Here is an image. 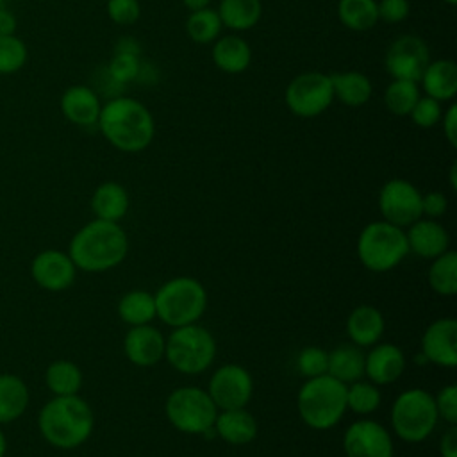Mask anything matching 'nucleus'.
I'll use <instances>...</instances> for the list:
<instances>
[{
    "instance_id": "9",
    "label": "nucleus",
    "mask_w": 457,
    "mask_h": 457,
    "mask_svg": "<svg viewBox=\"0 0 457 457\" xmlns=\"http://www.w3.org/2000/svg\"><path fill=\"white\" fill-rule=\"evenodd\" d=\"M168 421L184 434H209L218 414V407L209 393L196 386H182L173 389L164 402Z\"/></svg>"
},
{
    "instance_id": "12",
    "label": "nucleus",
    "mask_w": 457,
    "mask_h": 457,
    "mask_svg": "<svg viewBox=\"0 0 457 457\" xmlns=\"http://www.w3.org/2000/svg\"><path fill=\"white\" fill-rule=\"evenodd\" d=\"M430 62V54L427 43L412 34H403L396 37L386 50L384 66L391 79L420 82L427 64Z\"/></svg>"
},
{
    "instance_id": "7",
    "label": "nucleus",
    "mask_w": 457,
    "mask_h": 457,
    "mask_svg": "<svg viewBox=\"0 0 457 457\" xmlns=\"http://www.w3.org/2000/svg\"><path fill=\"white\" fill-rule=\"evenodd\" d=\"M437 411L434 396L421 389H405L391 405V427L405 443L425 441L437 425Z\"/></svg>"
},
{
    "instance_id": "41",
    "label": "nucleus",
    "mask_w": 457,
    "mask_h": 457,
    "mask_svg": "<svg viewBox=\"0 0 457 457\" xmlns=\"http://www.w3.org/2000/svg\"><path fill=\"white\" fill-rule=\"evenodd\" d=\"M107 16L118 25H130L141 16L139 0H107Z\"/></svg>"
},
{
    "instance_id": "27",
    "label": "nucleus",
    "mask_w": 457,
    "mask_h": 457,
    "mask_svg": "<svg viewBox=\"0 0 457 457\" xmlns=\"http://www.w3.org/2000/svg\"><path fill=\"white\" fill-rule=\"evenodd\" d=\"M332 93L341 104L348 107H361L364 105L373 93V84L368 75L361 71H343L332 73Z\"/></svg>"
},
{
    "instance_id": "31",
    "label": "nucleus",
    "mask_w": 457,
    "mask_h": 457,
    "mask_svg": "<svg viewBox=\"0 0 457 457\" xmlns=\"http://www.w3.org/2000/svg\"><path fill=\"white\" fill-rule=\"evenodd\" d=\"M118 316L130 327L150 323L155 318L154 295L143 289H132L125 293L118 302Z\"/></svg>"
},
{
    "instance_id": "28",
    "label": "nucleus",
    "mask_w": 457,
    "mask_h": 457,
    "mask_svg": "<svg viewBox=\"0 0 457 457\" xmlns=\"http://www.w3.org/2000/svg\"><path fill=\"white\" fill-rule=\"evenodd\" d=\"M327 373L343 384H352L364 375V353L359 346L339 345L328 353Z\"/></svg>"
},
{
    "instance_id": "6",
    "label": "nucleus",
    "mask_w": 457,
    "mask_h": 457,
    "mask_svg": "<svg viewBox=\"0 0 457 457\" xmlns=\"http://www.w3.org/2000/svg\"><path fill=\"white\" fill-rule=\"evenodd\" d=\"M407 253L409 246L402 227L384 220L368 223L357 237V257L366 270L375 273L396 268Z\"/></svg>"
},
{
    "instance_id": "45",
    "label": "nucleus",
    "mask_w": 457,
    "mask_h": 457,
    "mask_svg": "<svg viewBox=\"0 0 457 457\" xmlns=\"http://www.w3.org/2000/svg\"><path fill=\"white\" fill-rule=\"evenodd\" d=\"M439 121L443 125V134H445L446 141L452 146H457V105L450 104L448 109L443 111V116Z\"/></svg>"
},
{
    "instance_id": "11",
    "label": "nucleus",
    "mask_w": 457,
    "mask_h": 457,
    "mask_svg": "<svg viewBox=\"0 0 457 457\" xmlns=\"http://www.w3.org/2000/svg\"><path fill=\"white\" fill-rule=\"evenodd\" d=\"M378 211L384 221L409 227L421 218V193L405 179H391L378 193Z\"/></svg>"
},
{
    "instance_id": "39",
    "label": "nucleus",
    "mask_w": 457,
    "mask_h": 457,
    "mask_svg": "<svg viewBox=\"0 0 457 457\" xmlns=\"http://www.w3.org/2000/svg\"><path fill=\"white\" fill-rule=\"evenodd\" d=\"M328 353L320 346H305L296 359V368L305 378L320 377L327 373Z\"/></svg>"
},
{
    "instance_id": "5",
    "label": "nucleus",
    "mask_w": 457,
    "mask_h": 457,
    "mask_svg": "<svg viewBox=\"0 0 457 457\" xmlns=\"http://www.w3.org/2000/svg\"><path fill=\"white\" fill-rule=\"evenodd\" d=\"M155 316L177 328L196 323L207 307L205 287L193 277H175L164 282L157 293Z\"/></svg>"
},
{
    "instance_id": "19",
    "label": "nucleus",
    "mask_w": 457,
    "mask_h": 457,
    "mask_svg": "<svg viewBox=\"0 0 457 457\" xmlns=\"http://www.w3.org/2000/svg\"><path fill=\"white\" fill-rule=\"evenodd\" d=\"M405 237L409 252H414L423 259H436L450 246L448 230L430 218H420L411 223Z\"/></svg>"
},
{
    "instance_id": "47",
    "label": "nucleus",
    "mask_w": 457,
    "mask_h": 457,
    "mask_svg": "<svg viewBox=\"0 0 457 457\" xmlns=\"http://www.w3.org/2000/svg\"><path fill=\"white\" fill-rule=\"evenodd\" d=\"M16 30V18L11 11L0 7V36L14 34Z\"/></svg>"
},
{
    "instance_id": "48",
    "label": "nucleus",
    "mask_w": 457,
    "mask_h": 457,
    "mask_svg": "<svg viewBox=\"0 0 457 457\" xmlns=\"http://www.w3.org/2000/svg\"><path fill=\"white\" fill-rule=\"evenodd\" d=\"M116 52H127V54H136V55H139V46L134 43V39L125 37V39H121V41L118 43Z\"/></svg>"
},
{
    "instance_id": "15",
    "label": "nucleus",
    "mask_w": 457,
    "mask_h": 457,
    "mask_svg": "<svg viewBox=\"0 0 457 457\" xmlns=\"http://www.w3.org/2000/svg\"><path fill=\"white\" fill-rule=\"evenodd\" d=\"M75 275L77 268L70 255L55 248L41 250L30 262L32 280L52 293L68 289L75 282Z\"/></svg>"
},
{
    "instance_id": "52",
    "label": "nucleus",
    "mask_w": 457,
    "mask_h": 457,
    "mask_svg": "<svg viewBox=\"0 0 457 457\" xmlns=\"http://www.w3.org/2000/svg\"><path fill=\"white\" fill-rule=\"evenodd\" d=\"M445 4H448V5H455L457 4V0H443Z\"/></svg>"
},
{
    "instance_id": "29",
    "label": "nucleus",
    "mask_w": 457,
    "mask_h": 457,
    "mask_svg": "<svg viewBox=\"0 0 457 457\" xmlns=\"http://www.w3.org/2000/svg\"><path fill=\"white\" fill-rule=\"evenodd\" d=\"M218 14L223 27L241 32L257 25L262 16L261 0H220Z\"/></svg>"
},
{
    "instance_id": "10",
    "label": "nucleus",
    "mask_w": 457,
    "mask_h": 457,
    "mask_svg": "<svg viewBox=\"0 0 457 457\" xmlns=\"http://www.w3.org/2000/svg\"><path fill=\"white\" fill-rule=\"evenodd\" d=\"M286 105L298 118H314L334 102L330 75L305 71L296 75L286 87Z\"/></svg>"
},
{
    "instance_id": "43",
    "label": "nucleus",
    "mask_w": 457,
    "mask_h": 457,
    "mask_svg": "<svg viewBox=\"0 0 457 457\" xmlns=\"http://www.w3.org/2000/svg\"><path fill=\"white\" fill-rule=\"evenodd\" d=\"M378 20L387 23H400L411 12L409 0H378L377 2Z\"/></svg>"
},
{
    "instance_id": "25",
    "label": "nucleus",
    "mask_w": 457,
    "mask_h": 457,
    "mask_svg": "<svg viewBox=\"0 0 457 457\" xmlns=\"http://www.w3.org/2000/svg\"><path fill=\"white\" fill-rule=\"evenodd\" d=\"M29 387L14 373H0V425L16 421L29 407Z\"/></svg>"
},
{
    "instance_id": "50",
    "label": "nucleus",
    "mask_w": 457,
    "mask_h": 457,
    "mask_svg": "<svg viewBox=\"0 0 457 457\" xmlns=\"http://www.w3.org/2000/svg\"><path fill=\"white\" fill-rule=\"evenodd\" d=\"M5 453H7V437L0 428V457H5Z\"/></svg>"
},
{
    "instance_id": "44",
    "label": "nucleus",
    "mask_w": 457,
    "mask_h": 457,
    "mask_svg": "<svg viewBox=\"0 0 457 457\" xmlns=\"http://www.w3.org/2000/svg\"><path fill=\"white\" fill-rule=\"evenodd\" d=\"M448 200L439 191H430L427 195H421V216H427L430 220L439 218L446 212Z\"/></svg>"
},
{
    "instance_id": "24",
    "label": "nucleus",
    "mask_w": 457,
    "mask_h": 457,
    "mask_svg": "<svg viewBox=\"0 0 457 457\" xmlns=\"http://www.w3.org/2000/svg\"><path fill=\"white\" fill-rule=\"evenodd\" d=\"M250 61H252V48L243 37L236 34H228L214 41L212 62L221 71L230 75L243 73L250 66Z\"/></svg>"
},
{
    "instance_id": "49",
    "label": "nucleus",
    "mask_w": 457,
    "mask_h": 457,
    "mask_svg": "<svg viewBox=\"0 0 457 457\" xmlns=\"http://www.w3.org/2000/svg\"><path fill=\"white\" fill-rule=\"evenodd\" d=\"M182 4H184V7L189 9V12H193V11H200V9L209 7L211 0H182Z\"/></svg>"
},
{
    "instance_id": "14",
    "label": "nucleus",
    "mask_w": 457,
    "mask_h": 457,
    "mask_svg": "<svg viewBox=\"0 0 457 457\" xmlns=\"http://www.w3.org/2000/svg\"><path fill=\"white\" fill-rule=\"evenodd\" d=\"M343 450L346 457H393V441L378 421L359 420L346 428Z\"/></svg>"
},
{
    "instance_id": "23",
    "label": "nucleus",
    "mask_w": 457,
    "mask_h": 457,
    "mask_svg": "<svg viewBox=\"0 0 457 457\" xmlns=\"http://www.w3.org/2000/svg\"><path fill=\"white\" fill-rule=\"evenodd\" d=\"M386 328L382 312L373 305L355 307L346 320V334L355 346H371L375 345Z\"/></svg>"
},
{
    "instance_id": "37",
    "label": "nucleus",
    "mask_w": 457,
    "mask_h": 457,
    "mask_svg": "<svg viewBox=\"0 0 457 457\" xmlns=\"http://www.w3.org/2000/svg\"><path fill=\"white\" fill-rule=\"evenodd\" d=\"M29 57L27 45L16 34L0 36V75H12L20 71Z\"/></svg>"
},
{
    "instance_id": "13",
    "label": "nucleus",
    "mask_w": 457,
    "mask_h": 457,
    "mask_svg": "<svg viewBox=\"0 0 457 457\" xmlns=\"http://www.w3.org/2000/svg\"><path fill=\"white\" fill-rule=\"evenodd\" d=\"M207 393L218 411L245 407L253 393L252 375L239 364L220 366L207 386Z\"/></svg>"
},
{
    "instance_id": "32",
    "label": "nucleus",
    "mask_w": 457,
    "mask_h": 457,
    "mask_svg": "<svg viewBox=\"0 0 457 457\" xmlns=\"http://www.w3.org/2000/svg\"><path fill=\"white\" fill-rule=\"evenodd\" d=\"M337 18L350 30H370L378 21L377 0H339Z\"/></svg>"
},
{
    "instance_id": "30",
    "label": "nucleus",
    "mask_w": 457,
    "mask_h": 457,
    "mask_svg": "<svg viewBox=\"0 0 457 457\" xmlns=\"http://www.w3.org/2000/svg\"><path fill=\"white\" fill-rule=\"evenodd\" d=\"M45 382L54 396L79 395L82 387V371L73 361L57 359L48 364L45 371Z\"/></svg>"
},
{
    "instance_id": "20",
    "label": "nucleus",
    "mask_w": 457,
    "mask_h": 457,
    "mask_svg": "<svg viewBox=\"0 0 457 457\" xmlns=\"http://www.w3.org/2000/svg\"><path fill=\"white\" fill-rule=\"evenodd\" d=\"M61 112L64 118L75 125L89 127L98 121L100 116V98L87 86H70L61 96Z\"/></svg>"
},
{
    "instance_id": "26",
    "label": "nucleus",
    "mask_w": 457,
    "mask_h": 457,
    "mask_svg": "<svg viewBox=\"0 0 457 457\" xmlns=\"http://www.w3.org/2000/svg\"><path fill=\"white\" fill-rule=\"evenodd\" d=\"M91 211L98 220L120 221L129 211V193L118 182L100 184L91 196Z\"/></svg>"
},
{
    "instance_id": "2",
    "label": "nucleus",
    "mask_w": 457,
    "mask_h": 457,
    "mask_svg": "<svg viewBox=\"0 0 457 457\" xmlns=\"http://www.w3.org/2000/svg\"><path fill=\"white\" fill-rule=\"evenodd\" d=\"M96 123L102 136L114 148L129 154L145 150L155 134L150 111L141 102L129 96H116L104 104Z\"/></svg>"
},
{
    "instance_id": "51",
    "label": "nucleus",
    "mask_w": 457,
    "mask_h": 457,
    "mask_svg": "<svg viewBox=\"0 0 457 457\" xmlns=\"http://www.w3.org/2000/svg\"><path fill=\"white\" fill-rule=\"evenodd\" d=\"M450 182H452V187L455 189V186H457L455 184V164L450 168Z\"/></svg>"
},
{
    "instance_id": "35",
    "label": "nucleus",
    "mask_w": 457,
    "mask_h": 457,
    "mask_svg": "<svg viewBox=\"0 0 457 457\" xmlns=\"http://www.w3.org/2000/svg\"><path fill=\"white\" fill-rule=\"evenodd\" d=\"M420 96L418 82L393 79L384 91V105L395 116H409Z\"/></svg>"
},
{
    "instance_id": "40",
    "label": "nucleus",
    "mask_w": 457,
    "mask_h": 457,
    "mask_svg": "<svg viewBox=\"0 0 457 457\" xmlns=\"http://www.w3.org/2000/svg\"><path fill=\"white\" fill-rule=\"evenodd\" d=\"M443 111L445 109H443L441 102L425 95V96L418 98V102L414 104L409 116H411L414 125H418L421 129H430V127L439 123V120L443 116Z\"/></svg>"
},
{
    "instance_id": "21",
    "label": "nucleus",
    "mask_w": 457,
    "mask_h": 457,
    "mask_svg": "<svg viewBox=\"0 0 457 457\" xmlns=\"http://www.w3.org/2000/svg\"><path fill=\"white\" fill-rule=\"evenodd\" d=\"M212 428L228 445H246L257 436V421L245 407L218 411Z\"/></svg>"
},
{
    "instance_id": "22",
    "label": "nucleus",
    "mask_w": 457,
    "mask_h": 457,
    "mask_svg": "<svg viewBox=\"0 0 457 457\" xmlns=\"http://www.w3.org/2000/svg\"><path fill=\"white\" fill-rule=\"evenodd\" d=\"M427 96L437 102H448L457 95V64L450 59L430 61L420 79Z\"/></svg>"
},
{
    "instance_id": "46",
    "label": "nucleus",
    "mask_w": 457,
    "mask_h": 457,
    "mask_svg": "<svg viewBox=\"0 0 457 457\" xmlns=\"http://www.w3.org/2000/svg\"><path fill=\"white\" fill-rule=\"evenodd\" d=\"M441 457H457V428L450 425L439 441Z\"/></svg>"
},
{
    "instance_id": "34",
    "label": "nucleus",
    "mask_w": 457,
    "mask_h": 457,
    "mask_svg": "<svg viewBox=\"0 0 457 457\" xmlns=\"http://www.w3.org/2000/svg\"><path fill=\"white\" fill-rule=\"evenodd\" d=\"M223 29V23L220 20V14L216 9L205 7L200 11L189 12L186 20V32L191 37V41L207 45L218 39L220 32Z\"/></svg>"
},
{
    "instance_id": "17",
    "label": "nucleus",
    "mask_w": 457,
    "mask_h": 457,
    "mask_svg": "<svg viewBox=\"0 0 457 457\" xmlns=\"http://www.w3.org/2000/svg\"><path fill=\"white\" fill-rule=\"evenodd\" d=\"M164 343L161 330L150 323L136 325L123 337V353L134 366L150 368L164 357Z\"/></svg>"
},
{
    "instance_id": "18",
    "label": "nucleus",
    "mask_w": 457,
    "mask_h": 457,
    "mask_svg": "<svg viewBox=\"0 0 457 457\" xmlns=\"http://www.w3.org/2000/svg\"><path fill=\"white\" fill-rule=\"evenodd\" d=\"M405 370V355L393 343H382L373 346L364 355V375L375 386L391 384Z\"/></svg>"
},
{
    "instance_id": "4",
    "label": "nucleus",
    "mask_w": 457,
    "mask_h": 457,
    "mask_svg": "<svg viewBox=\"0 0 457 457\" xmlns=\"http://www.w3.org/2000/svg\"><path fill=\"white\" fill-rule=\"evenodd\" d=\"M296 407L307 427L314 430L332 428L346 412V384L328 373L307 378L298 391Z\"/></svg>"
},
{
    "instance_id": "38",
    "label": "nucleus",
    "mask_w": 457,
    "mask_h": 457,
    "mask_svg": "<svg viewBox=\"0 0 457 457\" xmlns=\"http://www.w3.org/2000/svg\"><path fill=\"white\" fill-rule=\"evenodd\" d=\"M109 77L118 82H132L141 75V61L139 55L136 54H127V52H114V57L109 62Z\"/></svg>"
},
{
    "instance_id": "16",
    "label": "nucleus",
    "mask_w": 457,
    "mask_h": 457,
    "mask_svg": "<svg viewBox=\"0 0 457 457\" xmlns=\"http://www.w3.org/2000/svg\"><path fill=\"white\" fill-rule=\"evenodd\" d=\"M421 355L427 362L443 368L457 366V321L453 318H439L432 321L420 341Z\"/></svg>"
},
{
    "instance_id": "8",
    "label": "nucleus",
    "mask_w": 457,
    "mask_h": 457,
    "mask_svg": "<svg viewBox=\"0 0 457 457\" xmlns=\"http://www.w3.org/2000/svg\"><path fill=\"white\" fill-rule=\"evenodd\" d=\"M216 355V341L212 334L196 325L177 327L164 343V357L180 373L196 375L205 371Z\"/></svg>"
},
{
    "instance_id": "1",
    "label": "nucleus",
    "mask_w": 457,
    "mask_h": 457,
    "mask_svg": "<svg viewBox=\"0 0 457 457\" xmlns=\"http://www.w3.org/2000/svg\"><path fill=\"white\" fill-rule=\"evenodd\" d=\"M129 252V237L118 221L95 218L79 228L68 246L77 270L100 273L118 266Z\"/></svg>"
},
{
    "instance_id": "33",
    "label": "nucleus",
    "mask_w": 457,
    "mask_h": 457,
    "mask_svg": "<svg viewBox=\"0 0 457 457\" xmlns=\"http://www.w3.org/2000/svg\"><path fill=\"white\" fill-rule=\"evenodd\" d=\"M428 284L441 296H453L457 293V253L453 250H446L432 259Z\"/></svg>"
},
{
    "instance_id": "42",
    "label": "nucleus",
    "mask_w": 457,
    "mask_h": 457,
    "mask_svg": "<svg viewBox=\"0 0 457 457\" xmlns=\"http://www.w3.org/2000/svg\"><path fill=\"white\" fill-rule=\"evenodd\" d=\"M437 416L443 418L448 425L457 423V386L448 384L437 391L434 396Z\"/></svg>"
},
{
    "instance_id": "36",
    "label": "nucleus",
    "mask_w": 457,
    "mask_h": 457,
    "mask_svg": "<svg viewBox=\"0 0 457 457\" xmlns=\"http://www.w3.org/2000/svg\"><path fill=\"white\" fill-rule=\"evenodd\" d=\"M380 391L371 382L355 380L346 386V409L355 414H370L380 407Z\"/></svg>"
},
{
    "instance_id": "3",
    "label": "nucleus",
    "mask_w": 457,
    "mask_h": 457,
    "mask_svg": "<svg viewBox=\"0 0 457 457\" xmlns=\"http://www.w3.org/2000/svg\"><path fill=\"white\" fill-rule=\"evenodd\" d=\"M93 427V411L79 395L54 396L37 414L39 434L48 445L61 450H73L86 443Z\"/></svg>"
}]
</instances>
